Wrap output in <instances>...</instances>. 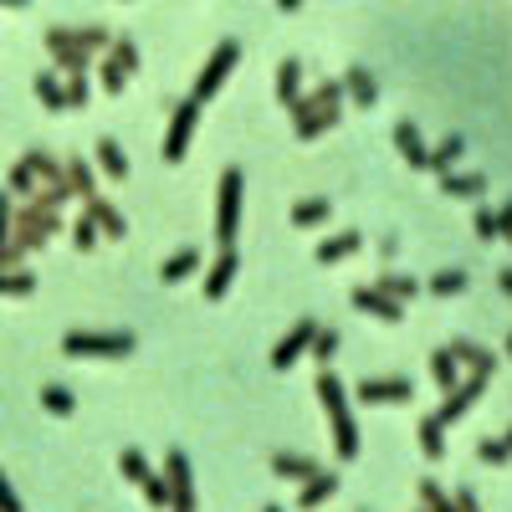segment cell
<instances>
[{
  "mask_svg": "<svg viewBox=\"0 0 512 512\" xmlns=\"http://www.w3.org/2000/svg\"><path fill=\"white\" fill-rule=\"evenodd\" d=\"M318 405H323V415H328V425H333V451H338V461H354L359 456V446H364V436H359V425H354V410H349V390H344V379H338L328 364L318 369Z\"/></svg>",
  "mask_w": 512,
  "mask_h": 512,
  "instance_id": "cell-1",
  "label": "cell"
},
{
  "mask_svg": "<svg viewBox=\"0 0 512 512\" xmlns=\"http://www.w3.org/2000/svg\"><path fill=\"white\" fill-rule=\"evenodd\" d=\"M134 349H139L134 333H93V328L62 333V354L67 359H128Z\"/></svg>",
  "mask_w": 512,
  "mask_h": 512,
  "instance_id": "cell-2",
  "label": "cell"
},
{
  "mask_svg": "<svg viewBox=\"0 0 512 512\" xmlns=\"http://www.w3.org/2000/svg\"><path fill=\"white\" fill-rule=\"evenodd\" d=\"M57 231H62V205L41 200V195H31V200L16 210V221H11V236H16L26 251L47 246V236H57Z\"/></svg>",
  "mask_w": 512,
  "mask_h": 512,
  "instance_id": "cell-3",
  "label": "cell"
},
{
  "mask_svg": "<svg viewBox=\"0 0 512 512\" xmlns=\"http://www.w3.org/2000/svg\"><path fill=\"white\" fill-rule=\"evenodd\" d=\"M216 241L221 246H236V236H241V200H246V175L231 164V169H221V185H216Z\"/></svg>",
  "mask_w": 512,
  "mask_h": 512,
  "instance_id": "cell-4",
  "label": "cell"
},
{
  "mask_svg": "<svg viewBox=\"0 0 512 512\" xmlns=\"http://www.w3.org/2000/svg\"><path fill=\"white\" fill-rule=\"evenodd\" d=\"M200 98H180L175 108H169V128H164V164H180L190 154V139H195V128H200Z\"/></svg>",
  "mask_w": 512,
  "mask_h": 512,
  "instance_id": "cell-5",
  "label": "cell"
},
{
  "mask_svg": "<svg viewBox=\"0 0 512 512\" xmlns=\"http://www.w3.org/2000/svg\"><path fill=\"white\" fill-rule=\"evenodd\" d=\"M236 62H241V41H221V47L205 57V67L195 72V88H190V98L210 103V98H216V93L226 88V77L236 72Z\"/></svg>",
  "mask_w": 512,
  "mask_h": 512,
  "instance_id": "cell-6",
  "label": "cell"
},
{
  "mask_svg": "<svg viewBox=\"0 0 512 512\" xmlns=\"http://www.w3.org/2000/svg\"><path fill=\"white\" fill-rule=\"evenodd\" d=\"M287 113H292V134L303 139V144H313V139L333 134L338 118H344V108H323V103H313V98H297Z\"/></svg>",
  "mask_w": 512,
  "mask_h": 512,
  "instance_id": "cell-7",
  "label": "cell"
},
{
  "mask_svg": "<svg viewBox=\"0 0 512 512\" xmlns=\"http://www.w3.org/2000/svg\"><path fill=\"white\" fill-rule=\"evenodd\" d=\"M349 308L354 313H369L379 323H405V303H400V297H390V292H379L374 282H364V287L349 292Z\"/></svg>",
  "mask_w": 512,
  "mask_h": 512,
  "instance_id": "cell-8",
  "label": "cell"
},
{
  "mask_svg": "<svg viewBox=\"0 0 512 512\" xmlns=\"http://www.w3.org/2000/svg\"><path fill=\"white\" fill-rule=\"evenodd\" d=\"M164 477H169V507L190 512L200 497H195V472H190V456L185 451H164Z\"/></svg>",
  "mask_w": 512,
  "mask_h": 512,
  "instance_id": "cell-9",
  "label": "cell"
},
{
  "mask_svg": "<svg viewBox=\"0 0 512 512\" xmlns=\"http://www.w3.org/2000/svg\"><path fill=\"white\" fill-rule=\"evenodd\" d=\"M313 333H318V323H313V318H297V323H292V333H282V338H277V349H272V359H267V364H272L277 374H287L297 359H303V354L313 349Z\"/></svg>",
  "mask_w": 512,
  "mask_h": 512,
  "instance_id": "cell-10",
  "label": "cell"
},
{
  "mask_svg": "<svg viewBox=\"0 0 512 512\" xmlns=\"http://www.w3.org/2000/svg\"><path fill=\"white\" fill-rule=\"evenodd\" d=\"M41 47H47V57H52L62 72H88V52L77 47L72 26H47V31H41Z\"/></svg>",
  "mask_w": 512,
  "mask_h": 512,
  "instance_id": "cell-11",
  "label": "cell"
},
{
  "mask_svg": "<svg viewBox=\"0 0 512 512\" xmlns=\"http://www.w3.org/2000/svg\"><path fill=\"white\" fill-rule=\"evenodd\" d=\"M487 384H492L487 374H466V379H456L451 390H446V400H441V410H436V415H441L446 425H456V420H461L466 410H472V405H477V400L487 395Z\"/></svg>",
  "mask_w": 512,
  "mask_h": 512,
  "instance_id": "cell-12",
  "label": "cell"
},
{
  "mask_svg": "<svg viewBox=\"0 0 512 512\" xmlns=\"http://www.w3.org/2000/svg\"><path fill=\"white\" fill-rule=\"evenodd\" d=\"M359 400L364 405H410L415 384L400 379V374H374V379H359Z\"/></svg>",
  "mask_w": 512,
  "mask_h": 512,
  "instance_id": "cell-13",
  "label": "cell"
},
{
  "mask_svg": "<svg viewBox=\"0 0 512 512\" xmlns=\"http://www.w3.org/2000/svg\"><path fill=\"white\" fill-rule=\"evenodd\" d=\"M364 251V231H338V236H323L313 246V262L318 267H338V262H349V256Z\"/></svg>",
  "mask_w": 512,
  "mask_h": 512,
  "instance_id": "cell-14",
  "label": "cell"
},
{
  "mask_svg": "<svg viewBox=\"0 0 512 512\" xmlns=\"http://www.w3.org/2000/svg\"><path fill=\"white\" fill-rule=\"evenodd\" d=\"M236 272H241V256H236V246H221V256H216V262H210V272H205V297H210V303H221V297L231 292Z\"/></svg>",
  "mask_w": 512,
  "mask_h": 512,
  "instance_id": "cell-15",
  "label": "cell"
},
{
  "mask_svg": "<svg viewBox=\"0 0 512 512\" xmlns=\"http://www.w3.org/2000/svg\"><path fill=\"white\" fill-rule=\"evenodd\" d=\"M338 82H344V98H349L354 108H364V113H369V108L379 103V82H374V72H369V67H359V62H354Z\"/></svg>",
  "mask_w": 512,
  "mask_h": 512,
  "instance_id": "cell-16",
  "label": "cell"
},
{
  "mask_svg": "<svg viewBox=\"0 0 512 512\" xmlns=\"http://www.w3.org/2000/svg\"><path fill=\"white\" fill-rule=\"evenodd\" d=\"M333 492H338V472H323V466H318V472L313 477H303V487H297V507H303V512H313V507H323V502H333Z\"/></svg>",
  "mask_w": 512,
  "mask_h": 512,
  "instance_id": "cell-17",
  "label": "cell"
},
{
  "mask_svg": "<svg viewBox=\"0 0 512 512\" xmlns=\"http://www.w3.org/2000/svg\"><path fill=\"white\" fill-rule=\"evenodd\" d=\"M390 139H395V154L410 164V169H425V154H431V149H425V139H420V128L410 123V118H400L395 128H390Z\"/></svg>",
  "mask_w": 512,
  "mask_h": 512,
  "instance_id": "cell-18",
  "label": "cell"
},
{
  "mask_svg": "<svg viewBox=\"0 0 512 512\" xmlns=\"http://www.w3.org/2000/svg\"><path fill=\"white\" fill-rule=\"evenodd\" d=\"M451 354H456V364L461 369H472V374H497V354L492 349H482V344H472V338H451V344H446Z\"/></svg>",
  "mask_w": 512,
  "mask_h": 512,
  "instance_id": "cell-19",
  "label": "cell"
},
{
  "mask_svg": "<svg viewBox=\"0 0 512 512\" xmlns=\"http://www.w3.org/2000/svg\"><path fill=\"white\" fill-rule=\"evenodd\" d=\"M82 210L93 216V226L103 231V241H123L128 236V221H123V210H113L103 195H93V200H82Z\"/></svg>",
  "mask_w": 512,
  "mask_h": 512,
  "instance_id": "cell-20",
  "label": "cell"
},
{
  "mask_svg": "<svg viewBox=\"0 0 512 512\" xmlns=\"http://www.w3.org/2000/svg\"><path fill=\"white\" fill-rule=\"evenodd\" d=\"M487 190V175H477V169H446L441 175V195L451 200H477Z\"/></svg>",
  "mask_w": 512,
  "mask_h": 512,
  "instance_id": "cell-21",
  "label": "cell"
},
{
  "mask_svg": "<svg viewBox=\"0 0 512 512\" xmlns=\"http://www.w3.org/2000/svg\"><path fill=\"white\" fill-rule=\"evenodd\" d=\"M297 98H303V62H297V57H282V62H277V103L292 108Z\"/></svg>",
  "mask_w": 512,
  "mask_h": 512,
  "instance_id": "cell-22",
  "label": "cell"
},
{
  "mask_svg": "<svg viewBox=\"0 0 512 512\" xmlns=\"http://www.w3.org/2000/svg\"><path fill=\"white\" fill-rule=\"evenodd\" d=\"M272 472H277L282 482H303V477L318 472V461L303 456V451H272Z\"/></svg>",
  "mask_w": 512,
  "mask_h": 512,
  "instance_id": "cell-23",
  "label": "cell"
},
{
  "mask_svg": "<svg viewBox=\"0 0 512 512\" xmlns=\"http://www.w3.org/2000/svg\"><path fill=\"white\" fill-rule=\"evenodd\" d=\"M328 216H333V200H328V195H313V200H297V205H292V226H297V231L328 226Z\"/></svg>",
  "mask_w": 512,
  "mask_h": 512,
  "instance_id": "cell-24",
  "label": "cell"
},
{
  "mask_svg": "<svg viewBox=\"0 0 512 512\" xmlns=\"http://www.w3.org/2000/svg\"><path fill=\"white\" fill-rule=\"evenodd\" d=\"M415 441H420V451L431 456V461H441V456H446V420H441V415H420Z\"/></svg>",
  "mask_w": 512,
  "mask_h": 512,
  "instance_id": "cell-25",
  "label": "cell"
},
{
  "mask_svg": "<svg viewBox=\"0 0 512 512\" xmlns=\"http://www.w3.org/2000/svg\"><path fill=\"white\" fill-rule=\"evenodd\" d=\"M466 154V139L461 134H446L431 154H425V169H436V175H446V169H456V159Z\"/></svg>",
  "mask_w": 512,
  "mask_h": 512,
  "instance_id": "cell-26",
  "label": "cell"
},
{
  "mask_svg": "<svg viewBox=\"0 0 512 512\" xmlns=\"http://www.w3.org/2000/svg\"><path fill=\"white\" fill-rule=\"evenodd\" d=\"M31 88H36V98L47 103L52 113H67V82H62L57 72H36V82H31Z\"/></svg>",
  "mask_w": 512,
  "mask_h": 512,
  "instance_id": "cell-27",
  "label": "cell"
},
{
  "mask_svg": "<svg viewBox=\"0 0 512 512\" xmlns=\"http://www.w3.org/2000/svg\"><path fill=\"white\" fill-rule=\"evenodd\" d=\"M195 272H200V251H175V256L159 267V282L175 287V282H185V277H195Z\"/></svg>",
  "mask_w": 512,
  "mask_h": 512,
  "instance_id": "cell-28",
  "label": "cell"
},
{
  "mask_svg": "<svg viewBox=\"0 0 512 512\" xmlns=\"http://www.w3.org/2000/svg\"><path fill=\"white\" fill-rule=\"evenodd\" d=\"M93 159H98V169L108 180H128V159H123V149H118V139H98V149H93Z\"/></svg>",
  "mask_w": 512,
  "mask_h": 512,
  "instance_id": "cell-29",
  "label": "cell"
},
{
  "mask_svg": "<svg viewBox=\"0 0 512 512\" xmlns=\"http://www.w3.org/2000/svg\"><path fill=\"white\" fill-rule=\"evenodd\" d=\"M118 472H123V482H134V487H144V482L154 477V466H149V456H144V451H134V446H123V451H118Z\"/></svg>",
  "mask_w": 512,
  "mask_h": 512,
  "instance_id": "cell-30",
  "label": "cell"
},
{
  "mask_svg": "<svg viewBox=\"0 0 512 512\" xmlns=\"http://www.w3.org/2000/svg\"><path fill=\"white\" fill-rule=\"evenodd\" d=\"M67 190H72L77 200H93V195H98V180H93L88 159H67Z\"/></svg>",
  "mask_w": 512,
  "mask_h": 512,
  "instance_id": "cell-31",
  "label": "cell"
},
{
  "mask_svg": "<svg viewBox=\"0 0 512 512\" xmlns=\"http://www.w3.org/2000/svg\"><path fill=\"white\" fill-rule=\"evenodd\" d=\"M431 379H436V390H441V395H446L451 384L461 379V364H456V354H451L446 344H441V349L431 354Z\"/></svg>",
  "mask_w": 512,
  "mask_h": 512,
  "instance_id": "cell-32",
  "label": "cell"
},
{
  "mask_svg": "<svg viewBox=\"0 0 512 512\" xmlns=\"http://www.w3.org/2000/svg\"><path fill=\"white\" fill-rule=\"evenodd\" d=\"M415 502H420L425 512H451V492H446L436 477H420V482H415Z\"/></svg>",
  "mask_w": 512,
  "mask_h": 512,
  "instance_id": "cell-33",
  "label": "cell"
},
{
  "mask_svg": "<svg viewBox=\"0 0 512 512\" xmlns=\"http://www.w3.org/2000/svg\"><path fill=\"white\" fill-rule=\"evenodd\" d=\"M36 292V277L26 267H0V297H31Z\"/></svg>",
  "mask_w": 512,
  "mask_h": 512,
  "instance_id": "cell-34",
  "label": "cell"
},
{
  "mask_svg": "<svg viewBox=\"0 0 512 512\" xmlns=\"http://www.w3.org/2000/svg\"><path fill=\"white\" fill-rule=\"evenodd\" d=\"M41 410H47V415H72L77 395L67 390V384H41Z\"/></svg>",
  "mask_w": 512,
  "mask_h": 512,
  "instance_id": "cell-35",
  "label": "cell"
},
{
  "mask_svg": "<svg viewBox=\"0 0 512 512\" xmlns=\"http://www.w3.org/2000/svg\"><path fill=\"white\" fill-rule=\"evenodd\" d=\"M6 190H11V195H26V200H31V195L41 190V180H36V169H31L26 159H16V164H11V180H6Z\"/></svg>",
  "mask_w": 512,
  "mask_h": 512,
  "instance_id": "cell-36",
  "label": "cell"
},
{
  "mask_svg": "<svg viewBox=\"0 0 512 512\" xmlns=\"http://www.w3.org/2000/svg\"><path fill=\"white\" fill-rule=\"evenodd\" d=\"M425 292H436V297H456V292H466V272H461V267H446V272H436L431 282H425Z\"/></svg>",
  "mask_w": 512,
  "mask_h": 512,
  "instance_id": "cell-37",
  "label": "cell"
},
{
  "mask_svg": "<svg viewBox=\"0 0 512 512\" xmlns=\"http://www.w3.org/2000/svg\"><path fill=\"white\" fill-rule=\"evenodd\" d=\"M374 287H379V292H390V297H400V303H410V297L420 292V282H415V277H405V272H384Z\"/></svg>",
  "mask_w": 512,
  "mask_h": 512,
  "instance_id": "cell-38",
  "label": "cell"
},
{
  "mask_svg": "<svg viewBox=\"0 0 512 512\" xmlns=\"http://www.w3.org/2000/svg\"><path fill=\"white\" fill-rule=\"evenodd\" d=\"M338 344H344V338H338V328H318L313 333V349H308V359H318V369L338 354Z\"/></svg>",
  "mask_w": 512,
  "mask_h": 512,
  "instance_id": "cell-39",
  "label": "cell"
},
{
  "mask_svg": "<svg viewBox=\"0 0 512 512\" xmlns=\"http://www.w3.org/2000/svg\"><path fill=\"white\" fill-rule=\"evenodd\" d=\"M98 72H103V93H123V88H128V77H134V72H128L113 52L103 57V67H98Z\"/></svg>",
  "mask_w": 512,
  "mask_h": 512,
  "instance_id": "cell-40",
  "label": "cell"
},
{
  "mask_svg": "<svg viewBox=\"0 0 512 512\" xmlns=\"http://www.w3.org/2000/svg\"><path fill=\"white\" fill-rule=\"evenodd\" d=\"M72 36H77V47L88 52V57H93V52H108V41H113L108 26H82V31H72Z\"/></svg>",
  "mask_w": 512,
  "mask_h": 512,
  "instance_id": "cell-41",
  "label": "cell"
},
{
  "mask_svg": "<svg viewBox=\"0 0 512 512\" xmlns=\"http://www.w3.org/2000/svg\"><path fill=\"white\" fill-rule=\"evenodd\" d=\"M303 98H313V103H323V108H344V82L338 77H323L313 93H303Z\"/></svg>",
  "mask_w": 512,
  "mask_h": 512,
  "instance_id": "cell-42",
  "label": "cell"
},
{
  "mask_svg": "<svg viewBox=\"0 0 512 512\" xmlns=\"http://www.w3.org/2000/svg\"><path fill=\"white\" fill-rule=\"evenodd\" d=\"M477 461H487V466H507V461H512V451H507V441H502V436H487V441H477Z\"/></svg>",
  "mask_w": 512,
  "mask_h": 512,
  "instance_id": "cell-43",
  "label": "cell"
},
{
  "mask_svg": "<svg viewBox=\"0 0 512 512\" xmlns=\"http://www.w3.org/2000/svg\"><path fill=\"white\" fill-rule=\"evenodd\" d=\"M98 241H103V231L93 226V216H88V210H82V221L72 226V246H77V251H93Z\"/></svg>",
  "mask_w": 512,
  "mask_h": 512,
  "instance_id": "cell-44",
  "label": "cell"
},
{
  "mask_svg": "<svg viewBox=\"0 0 512 512\" xmlns=\"http://www.w3.org/2000/svg\"><path fill=\"white\" fill-rule=\"evenodd\" d=\"M108 52H113L128 72H139V41H134V36H113V41H108Z\"/></svg>",
  "mask_w": 512,
  "mask_h": 512,
  "instance_id": "cell-45",
  "label": "cell"
},
{
  "mask_svg": "<svg viewBox=\"0 0 512 512\" xmlns=\"http://www.w3.org/2000/svg\"><path fill=\"white\" fill-rule=\"evenodd\" d=\"M88 72H67V108H88Z\"/></svg>",
  "mask_w": 512,
  "mask_h": 512,
  "instance_id": "cell-46",
  "label": "cell"
},
{
  "mask_svg": "<svg viewBox=\"0 0 512 512\" xmlns=\"http://www.w3.org/2000/svg\"><path fill=\"white\" fill-rule=\"evenodd\" d=\"M472 231H477V241H497V236H502V231H497V210L477 205V216H472Z\"/></svg>",
  "mask_w": 512,
  "mask_h": 512,
  "instance_id": "cell-47",
  "label": "cell"
},
{
  "mask_svg": "<svg viewBox=\"0 0 512 512\" xmlns=\"http://www.w3.org/2000/svg\"><path fill=\"white\" fill-rule=\"evenodd\" d=\"M139 492H144V502H149V507H169V477H149Z\"/></svg>",
  "mask_w": 512,
  "mask_h": 512,
  "instance_id": "cell-48",
  "label": "cell"
},
{
  "mask_svg": "<svg viewBox=\"0 0 512 512\" xmlns=\"http://www.w3.org/2000/svg\"><path fill=\"white\" fill-rule=\"evenodd\" d=\"M11 221H16V205H11V190H0V246L11 241Z\"/></svg>",
  "mask_w": 512,
  "mask_h": 512,
  "instance_id": "cell-49",
  "label": "cell"
},
{
  "mask_svg": "<svg viewBox=\"0 0 512 512\" xmlns=\"http://www.w3.org/2000/svg\"><path fill=\"white\" fill-rule=\"evenodd\" d=\"M21 262H26V246H21V241L11 236L6 246H0V267H21Z\"/></svg>",
  "mask_w": 512,
  "mask_h": 512,
  "instance_id": "cell-50",
  "label": "cell"
},
{
  "mask_svg": "<svg viewBox=\"0 0 512 512\" xmlns=\"http://www.w3.org/2000/svg\"><path fill=\"white\" fill-rule=\"evenodd\" d=\"M451 507H456V512H477V507H482V497H477L472 487H461V492H451Z\"/></svg>",
  "mask_w": 512,
  "mask_h": 512,
  "instance_id": "cell-51",
  "label": "cell"
},
{
  "mask_svg": "<svg viewBox=\"0 0 512 512\" xmlns=\"http://www.w3.org/2000/svg\"><path fill=\"white\" fill-rule=\"evenodd\" d=\"M0 512H21V497H16V487L6 482V472H0Z\"/></svg>",
  "mask_w": 512,
  "mask_h": 512,
  "instance_id": "cell-52",
  "label": "cell"
},
{
  "mask_svg": "<svg viewBox=\"0 0 512 512\" xmlns=\"http://www.w3.org/2000/svg\"><path fill=\"white\" fill-rule=\"evenodd\" d=\"M497 231H502V236H507V231H512V200H507V205H502V210H497Z\"/></svg>",
  "mask_w": 512,
  "mask_h": 512,
  "instance_id": "cell-53",
  "label": "cell"
},
{
  "mask_svg": "<svg viewBox=\"0 0 512 512\" xmlns=\"http://www.w3.org/2000/svg\"><path fill=\"white\" fill-rule=\"evenodd\" d=\"M497 287H502V292L512 297V267H502V272H497Z\"/></svg>",
  "mask_w": 512,
  "mask_h": 512,
  "instance_id": "cell-54",
  "label": "cell"
},
{
  "mask_svg": "<svg viewBox=\"0 0 512 512\" xmlns=\"http://www.w3.org/2000/svg\"><path fill=\"white\" fill-rule=\"evenodd\" d=\"M297 6H303V0H277V11H297Z\"/></svg>",
  "mask_w": 512,
  "mask_h": 512,
  "instance_id": "cell-55",
  "label": "cell"
},
{
  "mask_svg": "<svg viewBox=\"0 0 512 512\" xmlns=\"http://www.w3.org/2000/svg\"><path fill=\"white\" fill-rule=\"evenodd\" d=\"M0 6H11V11H21V6H31V0H0Z\"/></svg>",
  "mask_w": 512,
  "mask_h": 512,
  "instance_id": "cell-56",
  "label": "cell"
},
{
  "mask_svg": "<svg viewBox=\"0 0 512 512\" xmlns=\"http://www.w3.org/2000/svg\"><path fill=\"white\" fill-rule=\"evenodd\" d=\"M507 359H512V333H507Z\"/></svg>",
  "mask_w": 512,
  "mask_h": 512,
  "instance_id": "cell-57",
  "label": "cell"
},
{
  "mask_svg": "<svg viewBox=\"0 0 512 512\" xmlns=\"http://www.w3.org/2000/svg\"><path fill=\"white\" fill-rule=\"evenodd\" d=\"M502 441H507V451H512V431H507V436H502Z\"/></svg>",
  "mask_w": 512,
  "mask_h": 512,
  "instance_id": "cell-58",
  "label": "cell"
},
{
  "mask_svg": "<svg viewBox=\"0 0 512 512\" xmlns=\"http://www.w3.org/2000/svg\"><path fill=\"white\" fill-rule=\"evenodd\" d=\"M502 241H507V246H512V231H507V236H502Z\"/></svg>",
  "mask_w": 512,
  "mask_h": 512,
  "instance_id": "cell-59",
  "label": "cell"
}]
</instances>
